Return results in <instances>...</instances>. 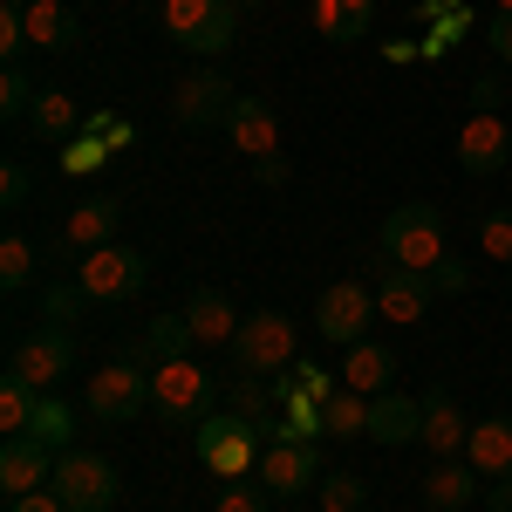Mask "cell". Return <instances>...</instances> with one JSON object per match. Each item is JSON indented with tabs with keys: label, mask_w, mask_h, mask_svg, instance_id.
<instances>
[{
	"label": "cell",
	"mask_w": 512,
	"mask_h": 512,
	"mask_svg": "<svg viewBox=\"0 0 512 512\" xmlns=\"http://www.w3.org/2000/svg\"><path fill=\"white\" fill-rule=\"evenodd\" d=\"M376 253L396 260V267H410V274H431L451 260V239H444V212L437 205H396L390 219H383V233H376Z\"/></svg>",
	"instance_id": "cell-1"
},
{
	"label": "cell",
	"mask_w": 512,
	"mask_h": 512,
	"mask_svg": "<svg viewBox=\"0 0 512 512\" xmlns=\"http://www.w3.org/2000/svg\"><path fill=\"white\" fill-rule=\"evenodd\" d=\"M212 403H219V383H212V369L192 362V355H178V362H158L151 369V417L158 424H205L212 417Z\"/></svg>",
	"instance_id": "cell-2"
},
{
	"label": "cell",
	"mask_w": 512,
	"mask_h": 512,
	"mask_svg": "<svg viewBox=\"0 0 512 512\" xmlns=\"http://www.w3.org/2000/svg\"><path fill=\"white\" fill-rule=\"evenodd\" d=\"M301 335H294V315H280V308H260V315H246L239 321V335H233V369L239 376H287L294 362H301Z\"/></svg>",
	"instance_id": "cell-3"
},
{
	"label": "cell",
	"mask_w": 512,
	"mask_h": 512,
	"mask_svg": "<svg viewBox=\"0 0 512 512\" xmlns=\"http://www.w3.org/2000/svg\"><path fill=\"white\" fill-rule=\"evenodd\" d=\"M151 7H158V28L185 55H226L233 48V21H239L233 0H151Z\"/></svg>",
	"instance_id": "cell-4"
},
{
	"label": "cell",
	"mask_w": 512,
	"mask_h": 512,
	"mask_svg": "<svg viewBox=\"0 0 512 512\" xmlns=\"http://www.w3.org/2000/svg\"><path fill=\"white\" fill-rule=\"evenodd\" d=\"M198 465H205V472L212 478H253L260 472V451H267V437H260V424H253V417H205V424H198Z\"/></svg>",
	"instance_id": "cell-5"
},
{
	"label": "cell",
	"mask_w": 512,
	"mask_h": 512,
	"mask_svg": "<svg viewBox=\"0 0 512 512\" xmlns=\"http://www.w3.org/2000/svg\"><path fill=\"white\" fill-rule=\"evenodd\" d=\"M144 280H151V253L117 246V239L76 260V287L89 294V301H137V294H144Z\"/></svg>",
	"instance_id": "cell-6"
},
{
	"label": "cell",
	"mask_w": 512,
	"mask_h": 512,
	"mask_svg": "<svg viewBox=\"0 0 512 512\" xmlns=\"http://www.w3.org/2000/svg\"><path fill=\"white\" fill-rule=\"evenodd\" d=\"M82 403H89V417L96 424H137L144 410H151V376L137 369V362H103V369H89V390H82Z\"/></svg>",
	"instance_id": "cell-7"
},
{
	"label": "cell",
	"mask_w": 512,
	"mask_h": 512,
	"mask_svg": "<svg viewBox=\"0 0 512 512\" xmlns=\"http://www.w3.org/2000/svg\"><path fill=\"white\" fill-rule=\"evenodd\" d=\"M48 485H55V499L69 512H110L117 506V465L96 458V451H62Z\"/></svg>",
	"instance_id": "cell-8"
},
{
	"label": "cell",
	"mask_w": 512,
	"mask_h": 512,
	"mask_svg": "<svg viewBox=\"0 0 512 512\" xmlns=\"http://www.w3.org/2000/svg\"><path fill=\"white\" fill-rule=\"evenodd\" d=\"M369 315H376V287L369 280H335L315 301V335L355 349V342H369Z\"/></svg>",
	"instance_id": "cell-9"
},
{
	"label": "cell",
	"mask_w": 512,
	"mask_h": 512,
	"mask_svg": "<svg viewBox=\"0 0 512 512\" xmlns=\"http://www.w3.org/2000/svg\"><path fill=\"white\" fill-rule=\"evenodd\" d=\"M69 369H76V328H41V335H28L21 349L7 355V376H21L41 396H55V383Z\"/></svg>",
	"instance_id": "cell-10"
},
{
	"label": "cell",
	"mask_w": 512,
	"mask_h": 512,
	"mask_svg": "<svg viewBox=\"0 0 512 512\" xmlns=\"http://www.w3.org/2000/svg\"><path fill=\"white\" fill-rule=\"evenodd\" d=\"M369 287H376V315L396 321V328H410V321L431 315V274H410V267H396V260H383L376 253V267H369Z\"/></svg>",
	"instance_id": "cell-11"
},
{
	"label": "cell",
	"mask_w": 512,
	"mask_h": 512,
	"mask_svg": "<svg viewBox=\"0 0 512 512\" xmlns=\"http://www.w3.org/2000/svg\"><path fill=\"white\" fill-rule=\"evenodd\" d=\"M512 158V123L499 110H472L465 130H458V171L465 178H499Z\"/></svg>",
	"instance_id": "cell-12"
},
{
	"label": "cell",
	"mask_w": 512,
	"mask_h": 512,
	"mask_svg": "<svg viewBox=\"0 0 512 512\" xmlns=\"http://www.w3.org/2000/svg\"><path fill=\"white\" fill-rule=\"evenodd\" d=\"M239 103V89L219 69H192V76L178 82V96H171V117L185 123V130H212V123H226Z\"/></svg>",
	"instance_id": "cell-13"
},
{
	"label": "cell",
	"mask_w": 512,
	"mask_h": 512,
	"mask_svg": "<svg viewBox=\"0 0 512 512\" xmlns=\"http://www.w3.org/2000/svg\"><path fill=\"white\" fill-rule=\"evenodd\" d=\"M260 485L274 499H301L308 485H321V444H267L260 451Z\"/></svg>",
	"instance_id": "cell-14"
},
{
	"label": "cell",
	"mask_w": 512,
	"mask_h": 512,
	"mask_svg": "<svg viewBox=\"0 0 512 512\" xmlns=\"http://www.w3.org/2000/svg\"><path fill=\"white\" fill-rule=\"evenodd\" d=\"M55 458H62V451H48L41 437H7V444H0V499L41 492V485L55 478Z\"/></svg>",
	"instance_id": "cell-15"
},
{
	"label": "cell",
	"mask_w": 512,
	"mask_h": 512,
	"mask_svg": "<svg viewBox=\"0 0 512 512\" xmlns=\"http://www.w3.org/2000/svg\"><path fill=\"white\" fill-rule=\"evenodd\" d=\"M117 226H123V198H110V192H96V198H82L76 212L62 219V253H96V246H110L117 239Z\"/></svg>",
	"instance_id": "cell-16"
},
{
	"label": "cell",
	"mask_w": 512,
	"mask_h": 512,
	"mask_svg": "<svg viewBox=\"0 0 512 512\" xmlns=\"http://www.w3.org/2000/svg\"><path fill=\"white\" fill-rule=\"evenodd\" d=\"M117 144H130V117L96 110V117L82 123V137L62 151V171H69V178H89V171H103V164H110V151H117Z\"/></svg>",
	"instance_id": "cell-17"
},
{
	"label": "cell",
	"mask_w": 512,
	"mask_h": 512,
	"mask_svg": "<svg viewBox=\"0 0 512 512\" xmlns=\"http://www.w3.org/2000/svg\"><path fill=\"white\" fill-rule=\"evenodd\" d=\"M226 137H233V151H246L253 164H274L280 158V117L260 103V96H239V103H233Z\"/></svg>",
	"instance_id": "cell-18"
},
{
	"label": "cell",
	"mask_w": 512,
	"mask_h": 512,
	"mask_svg": "<svg viewBox=\"0 0 512 512\" xmlns=\"http://www.w3.org/2000/svg\"><path fill=\"white\" fill-rule=\"evenodd\" d=\"M465 437H472V417L458 410V396L431 390L424 396V451L431 458H465Z\"/></svg>",
	"instance_id": "cell-19"
},
{
	"label": "cell",
	"mask_w": 512,
	"mask_h": 512,
	"mask_svg": "<svg viewBox=\"0 0 512 512\" xmlns=\"http://www.w3.org/2000/svg\"><path fill=\"white\" fill-rule=\"evenodd\" d=\"M28 130H35L41 144H76L82 137V103L69 89H35V103H28Z\"/></svg>",
	"instance_id": "cell-20"
},
{
	"label": "cell",
	"mask_w": 512,
	"mask_h": 512,
	"mask_svg": "<svg viewBox=\"0 0 512 512\" xmlns=\"http://www.w3.org/2000/svg\"><path fill=\"white\" fill-rule=\"evenodd\" d=\"M478 499V465L472 458H437L424 472V506L431 512H465Z\"/></svg>",
	"instance_id": "cell-21"
},
{
	"label": "cell",
	"mask_w": 512,
	"mask_h": 512,
	"mask_svg": "<svg viewBox=\"0 0 512 512\" xmlns=\"http://www.w3.org/2000/svg\"><path fill=\"white\" fill-rule=\"evenodd\" d=\"M239 321L246 315H233V301L219 294V287H198L192 301H185V328H192V342H205V349H233V335H239Z\"/></svg>",
	"instance_id": "cell-22"
},
{
	"label": "cell",
	"mask_w": 512,
	"mask_h": 512,
	"mask_svg": "<svg viewBox=\"0 0 512 512\" xmlns=\"http://www.w3.org/2000/svg\"><path fill=\"white\" fill-rule=\"evenodd\" d=\"M21 21H28V48H41V55H69V48L82 41L76 14H69L62 0H28Z\"/></svg>",
	"instance_id": "cell-23"
},
{
	"label": "cell",
	"mask_w": 512,
	"mask_h": 512,
	"mask_svg": "<svg viewBox=\"0 0 512 512\" xmlns=\"http://www.w3.org/2000/svg\"><path fill=\"white\" fill-rule=\"evenodd\" d=\"M465 458L478 465V478H512V410L506 417H478L465 437Z\"/></svg>",
	"instance_id": "cell-24"
},
{
	"label": "cell",
	"mask_w": 512,
	"mask_h": 512,
	"mask_svg": "<svg viewBox=\"0 0 512 512\" xmlns=\"http://www.w3.org/2000/svg\"><path fill=\"white\" fill-rule=\"evenodd\" d=\"M369 437L376 444H410V437H424V403L417 396H369Z\"/></svg>",
	"instance_id": "cell-25"
},
{
	"label": "cell",
	"mask_w": 512,
	"mask_h": 512,
	"mask_svg": "<svg viewBox=\"0 0 512 512\" xmlns=\"http://www.w3.org/2000/svg\"><path fill=\"white\" fill-rule=\"evenodd\" d=\"M390 376H396V355L383 349V342H355V349L342 355V390H355V396H383Z\"/></svg>",
	"instance_id": "cell-26"
},
{
	"label": "cell",
	"mask_w": 512,
	"mask_h": 512,
	"mask_svg": "<svg viewBox=\"0 0 512 512\" xmlns=\"http://www.w3.org/2000/svg\"><path fill=\"white\" fill-rule=\"evenodd\" d=\"M315 35L321 41H362L369 21H376V0H315Z\"/></svg>",
	"instance_id": "cell-27"
},
{
	"label": "cell",
	"mask_w": 512,
	"mask_h": 512,
	"mask_svg": "<svg viewBox=\"0 0 512 512\" xmlns=\"http://www.w3.org/2000/svg\"><path fill=\"white\" fill-rule=\"evenodd\" d=\"M35 410H41V390H28L21 376H0V437H28Z\"/></svg>",
	"instance_id": "cell-28"
},
{
	"label": "cell",
	"mask_w": 512,
	"mask_h": 512,
	"mask_svg": "<svg viewBox=\"0 0 512 512\" xmlns=\"http://www.w3.org/2000/svg\"><path fill=\"white\" fill-rule=\"evenodd\" d=\"M321 424H328V437H369V396L335 390L328 410H321Z\"/></svg>",
	"instance_id": "cell-29"
},
{
	"label": "cell",
	"mask_w": 512,
	"mask_h": 512,
	"mask_svg": "<svg viewBox=\"0 0 512 512\" xmlns=\"http://www.w3.org/2000/svg\"><path fill=\"white\" fill-rule=\"evenodd\" d=\"M28 437H41L48 451H76L69 437H76V410L62 403V396H41V410H35V431Z\"/></svg>",
	"instance_id": "cell-30"
},
{
	"label": "cell",
	"mask_w": 512,
	"mask_h": 512,
	"mask_svg": "<svg viewBox=\"0 0 512 512\" xmlns=\"http://www.w3.org/2000/svg\"><path fill=\"white\" fill-rule=\"evenodd\" d=\"M315 499H321V512H369V485L355 472H321Z\"/></svg>",
	"instance_id": "cell-31"
},
{
	"label": "cell",
	"mask_w": 512,
	"mask_h": 512,
	"mask_svg": "<svg viewBox=\"0 0 512 512\" xmlns=\"http://www.w3.org/2000/svg\"><path fill=\"white\" fill-rule=\"evenodd\" d=\"M28 280H35V239H28V233H7V239H0V287H7V294H21Z\"/></svg>",
	"instance_id": "cell-32"
},
{
	"label": "cell",
	"mask_w": 512,
	"mask_h": 512,
	"mask_svg": "<svg viewBox=\"0 0 512 512\" xmlns=\"http://www.w3.org/2000/svg\"><path fill=\"white\" fill-rule=\"evenodd\" d=\"M185 349H192V328H185V315H158V321H151V335H144L151 369H158V362H178Z\"/></svg>",
	"instance_id": "cell-33"
},
{
	"label": "cell",
	"mask_w": 512,
	"mask_h": 512,
	"mask_svg": "<svg viewBox=\"0 0 512 512\" xmlns=\"http://www.w3.org/2000/svg\"><path fill=\"white\" fill-rule=\"evenodd\" d=\"M478 253L499 260V267H512V205L485 212V226H478Z\"/></svg>",
	"instance_id": "cell-34"
},
{
	"label": "cell",
	"mask_w": 512,
	"mask_h": 512,
	"mask_svg": "<svg viewBox=\"0 0 512 512\" xmlns=\"http://www.w3.org/2000/svg\"><path fill=\"white\" fill-rule=\"evenodd\" d=\"M41 308H48V328H76V315H82V308H96V301L69 280V287H48V294H41Z\"/></svg>",
	"instance_id": "cell-35"
},
{
	"label": "cell",
	"mask_w": 512,
	"mask_h": 512,
	"mask_svg": "<svg viewBox=\"0 0 512 512\" xmlns=\"http://www.w3.org/2000/svg\"><path fill=\"white\" fill-rule=\"evenodd\" d=\"M28 103H35V82L21 62H7L0 69V117H28Z\"/></svg>",
	"instance_id": "cell-36"
},
{
	"label": "cell",
	"mask_w": 512,
	"mask_h": 512,
	"mask_svg": "<svg viewBox=\"0 0 512 512\" xmlns=\"http://www.w3.org/2000/svg\"><path fill=\"white\" fill-rule=\"evenodd\" d=\"M267 499H274L267 485H246V478H226V485H219V506H212V512H267Z\"/></svg>",
	"instance_id": "cell-37"
},
{
	"label": "cell",
	"mask_w": 512,
	"mask_h": 512,
	"mask_svg": "<svg viewBox=\"0 0 512 512\" xmlns=\"http://www.w3.org/2000/svg\"><path fill=\"white\" fill-rule=\"evenodd\" d=\"M28 185H35V178H28V164H21V158L0 164V205H7V212H21V205H28Z\"/></svg>",
	"instance_id": "cell-38"
},
{
	"label": "cell",
	"mask_w": 512,
	"mask_h": 512,
	"mask_svg": "<svg viewBox=\"0 0 512 512\" xmlns=\"http://www.w3.org/2000/svg\"><path fill=\"white\" fill-rule=\"evenodd\" d=\"M465 28H472V14H437L431 28H424V55H444V48L465 35Z\"/></svg>",
	"instance_id": "cell-39"
},
{
	"label": "cell",
	"mask_w": 512,
	"mask_h": 512,
	"mask_svg": "<svg viewBox=\"0 0 512 512\" xmlns=\"http://www.w3.org/2000/svg\"><path fill=\"white\" fill-rule=\"evenodd\" d=\"M287 376H294V383H301V390H308V396H321V403H328V396L342 390V383H335V376H328V369H321V362H294V369H287Z\"/></svg>",
	"instance_id": "cell-40"
},
{
	"label": "cell",
	"mask_w": 512,
	"mask_h": 512,
	"mask_svg": "<svg viewBox=\"0 0 512 512\" xmlns=\"http://www.w3.org/2000/svg\"><path fill=\"white\" fill-rule=\"evenodd\" d=\"M485 41H492L499 62H512V14H492V21H485Z\"/></svg>",
	"instance_id": "cell-41"
},
{
	"label": "cell",
	"mask_w": 512,
	"mask_h": 512,
	"mask_svg": "<svg viewBox=\"0 0 512 512\" xmlns=\"http://www.w3.org/2000/svg\"><path fill=\"white\" fill-rule=\"evenodd\" d=\"M7 512H69V506L55 499V485H41V492H28V499H7Z\"/></svg>",
	"instance_id": "cell-42"
},
{
	"label": "cell",
	"mask_w": 512,
	"mask_h": 512,
	"mask_svg": "<svg viewBox=\"0 0 512 512\" xmlns=\"http://www.w3.org/2000/svg\"><path fill=\"white\" fill-rule=\"evenodd\" d=\"M499 103H506V82H499V76H478L472 82V110H499Z\"/></svg>",
	"instance_id": "cell-43"
},
{
	"label": "cell",
	"mask_w": 512,
	"mask_h": 512,
	"mask_svg": "<svg viewBox=\"0 0 512 512\" xmlns=\"http://www.w3.org/2000/svg\"><path fill=\"white\" fill-rule=\"evenodd\" d=\"M431 287H437V294H465V267H451V260L431 267Z\"/></svg>",
	"instance_id": "cell-44"
},
{
	"label": "cell",
	"mask_w": 512,
	"mask_h": 512,
	"mask_svg": "<svg viewBox=\"0 0 512 512\" xmlns=\"http://www.w3.org/2000/svg\"><path fill=\"white\" fill-rule=\"evenodd\" d=\"M485 512H512V478H492V492H485Z\"/></svg>",
	"instance_id": "cell-45"
},
{
	"label": "cell",
	"mask_w": 512,
	"mask_h": 512,
	"mask_svg": "<svg viewBox=\"0 0 512 512\" xmlns=\"http://www.w3.org/2000/svg\"><path fill=\"white\" fill-rule=\"evenodd\" d=\"M233 7H267V0H233Z\"/></svg>",
	"instance_id": "cell-46"
},
{
	"label": "cell",
	"mask_w": 512,
	"mask_h": 512,
	"mask_svg": "<svg viewBox=\"0 0 512 512\" xmlns=\"http://www.w3.org/2000/svg\"><path fill=\"white\" fill-rule=\"evenodd\" d=\"M492 7H499V14H512V0H492Z\"/></svg>",
	"instance_id": "cell-47"
},
{
	"label": "cell",
	"mask_w": 512,
	"mask_h": 512,
	"mask_svg": "<svg viewBox=\"0 0 512 512\" xmlns=\"http://www.w3.org/2000/svg\"><path fill=\"white\" fill-rule=\"evenodd\" d=\"M21 7H28V0H21Z\"/></svg>",
	"instance_id": "cell-48"
}]
</instances>
